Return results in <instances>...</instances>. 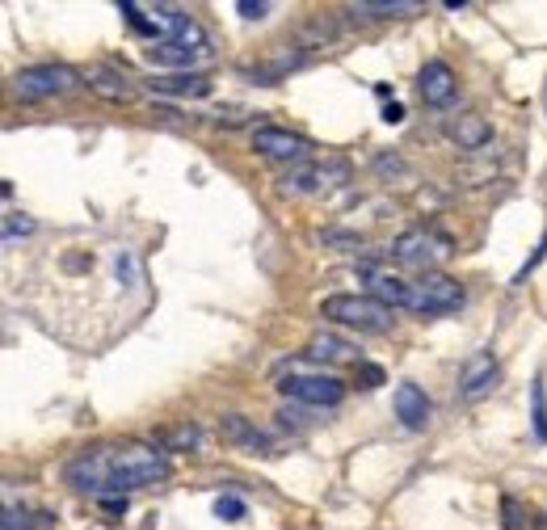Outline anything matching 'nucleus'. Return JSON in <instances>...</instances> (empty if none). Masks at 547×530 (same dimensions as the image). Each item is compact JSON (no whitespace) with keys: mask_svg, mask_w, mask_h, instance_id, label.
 <instances>
[{"mask_svg":"<svg viewBox=\"0 0 547 530\" xmlns=\"http://www.w3.org/2000/svg\"><path fill=\"white\" fill-rule=\"evenodd\" d=\"M173 476V463L152 451V446H97V451L80 455L68 463V480L85 493H131V488H148Z\"/></svg>","mask_w":547,"mask_h":530,"instance_id":"nucleus-1","label":"nucleus"},{"mask_svg":"<svg viewBox=\"0 0 547 530\" xmlns=\"http://www.w3.org/2000/svg\"><path fill=\"white\" fill-rule=\"evenodd\" d=\"M320 316L337 320V324H350V329H362V333H388L392 329V308H383V303L371 295H329L320 303Z\"/></svg>","mask_w":547,"mask_h":530,"instance_id":"nucleus-2","label":"nucleus"},{"mask_svg":"<svg viewBox=\"0 0 547 530\" xmlns=\"http://www.w3.org/2000/svg\"><path fill=\"white\" fill-rule=\"evenodd\" d=\"M409 312L417 316H447L463 308V287L447 274H425L421 282H409Z\"/></svg>","mask_w":547,"mask_h":530,"instance_id":"nucleus-3","label":"nucleus"},{"mask_svg":"<svg viewBox=\"0 0 547 530\" xmlns=\"http://www.w3.org/2000/svg\"><path fill=\"white\" fill-rule=\"evenodd\" d=\"M72 85H80V72H72L68 64H34V68H22L13 76L17 97H26V101L59 97V93H68Z\"/></svg>","mask_w":547,"mask_h":530,"instance_id":"nucleus-4","label":"nucleus"},{"mask_svg":"<svg viewBox=\"0 0 547 530\" xmlns=\"http://www.w3.org/2000/svg\"><path fill=\"white\" fill-rule=\"evenodd\" d=\"M278 387L287 400L312 404V409H337V404L346 400V387H341V379H333V375H287Z\"/></svg>","mask_w":547,"mask_h":530,"instance_id":"nucleus-5","label":"nucleus"},{"mask_svg":"<svg viewBox=\"0 0 547 530\" xmlns=\"http://www.w3.org/2000/svg\"><path fill=\"white\" fill-rule=\"evenodd\" d=\"M358 278L367 282L371 299H379L383 308H404V303H409V282H404L400 274H392L388 265H379V261H362V265H358Z\"/></svg>","mask_w":547,"mask_h":530,"instance_id":"nucleus-6","label":"nucleus"},{"mask_svg":"<svg viewBox=\"0 0 547 530\" xmlns=\"http://www.w3.org/2000/svg\"><path fill=\"white\" fill-rule=\"evenodd\" d=\"M417 89H421L425 106H434V110L451 106L455 101V72H451L447 59H430V64L417 72Z\"/></svg>","mask_w":547,"mask_h":530,"instance_id":"nucleus-7","label":"nucleus"},{"mask_svg":"<svg viewBox=\"0 0 547 530\" xmlns=\"http://www.w3.org/2000/svg\"><path fill=\"white\" fill-rule=\"evenodd\" d=\"M442 253H447V240L430 236L425 228L404 232V236L392 244V257H396V261H404V265H434Z\"/></svg>","mask_w":547,"mask_h":530,"instance_id":"nucleus-8","label":"nucleus"},{"mask_svg":"<svg viewBox=\"0 0 547 530\" xmlns=\"http://www.w3.org/2000/svg\"><path fill=\"white\" fill-rule=\"evenodd\" d=\"M497 383H501V366L493 362V354H476L468 366H463V375H459V396L463 400H480V396H489Z\"/></svg>","mask_w":547,"mask_h":530,"instance_id":"nucleus-9","label":"nucleus"},{"mask_svg":"<svg viewBox=\"0 0 547 530\" xmlns=\"http://www.w3.org/2000/svg\"><path fill=\"white\" fill-rule=\"evenodd\" d=\"M253 148L261 156H270V160H299L303 152H308V144H303L299 135L282 131V127H257L253 131Z\"/></svg>","mask_w":547,"mask_h":530,"instance_id":"nucleus-10","label":"nucleus"},{"mask_svg":"<svg viewBox=\"0 0 547 530\" xmlns=\"http://www.w3.org/2000/svg\"><path fill=\"white\" fill-rule=\"evenodd\" d=\"M392 404H396V417L404 430H425V425H430V400H425L417 383H400Z\"/></svg>","mask_w":547,"mask_h":530,"instance_id":"nucleus-11","label":"nucleus"},{"mask_svg":"<svg viewBox=\"0 0 547 530\" xmlns=\"http://www.w3.org/2000/svg\"><path fill=\"white\" fill-rule=\"evenodd\" d=\"M219 434H224V442L249 446V451H261V455H274V442H270L266 434H261L249 417H240V413H228L224 421H219Z\"/></svg>","mask_w":547,"mask_h":530,"instance_id":"nucleus-12","label":"nucleus"},{"mask_svg":"<svg viewBox=\"0 0 547 530\" xmlns=\"http://www.w3.org/2000/svg\"><path fill=\"white\" fill-rule=\"evenodd\" d=\"M148 59L160 68H194L202 59H211V47H186V43H152Z\"/></svg>","mask_w":547,"mask_h":530,"instance_id":"nucleus-13","label":"nucleus"},{"mask_svg":"<svg viewBox=\"0 0 547 530\" xmlns=\"http://www.w3.org/2000/svg\"><path fill=\"white\" fill-rule=\"evenodd\" d=\"M80 80H85L93 93L110 97V101H131V97H135V89H131L118 72H110V68H85V72H80Z\"/></svg>","mask_w":547,"mask_h":530,"instance_id":"nucleus-14","label":"nucleus"},{"mask_svg":"<svg viewBox=\"0 0 547 530\" xmlns=\"http://www.w3.org/2000/svg\"><path fill=\"white\" fill-rule=\"evenodd\" d=\"M152 89L173 93V97H202V93H211V80L202 72H177V76H156Z\"/></svg>","mask_w":547,"mask_h":530,"instance_id":"nucleus-15","label":"nucleus"},{"mask_svg":"<svg viewBox=\"0 0 547 530\" xmlns=\"http://www.w3.org/2000/svg\"><path fill=\"white\" fill-rule=\"evenodd\" d=\"M308 358H312V362H354L358 354H354L350 341H341V337H333V333H316V337L308 341Z\"/></svg>","mask_w":547,"mask_h":530,"instance_id":"nucleus-16","label":"nucleus"},{"mask_svg":"<svg viewBox=\"0 0 547 530\" xmlns=\"http://www.w3.org/2000/svg\"><path fill=\"white\" fill-rule=\"evenodd\" d=\"M447 135L455 139L459 148H484L493 131H489V122H484L480 114H463L459 122H451V127H447Z\"/></svg>","mask_w":547,"mask_h":530,"instance_id":"nucleus-17","label":"nucleus"},{"mask_svg":"<svg viewBox=\"0 0 547 530\" xmlns=\"http://www.w3.org/2000/svg\"><path fill=\"white\" fill-rule=\"evenodd\" d=\"M346 13L354 17H413L421 13L417 0H362V5H350Z\"/></svg>","mask_w":547,"mask_h":530,"instance_id":"nucleus-18","label":"nucleus"},{"mask_svg":"<svg viewBox=\"0 0 547 530\" xmlns=\"http://www.w3.org/2000/svg\"><path fill=\"white\" fill-rule=\"evenodd\" d=\"M320 190V165H299L282 177V194H316Z\"/></svg>","mask_w":547,"mask_h":530,"instance_id":"nucleus-19","label":"nucleus"},{"mask_svg":"<svg viewBox=\"0 0 547 530\" xmlns=\"http://www.w3.org/2000/svg\"><path fill=\"white\" fill-rule=\"evenodd\" d=\"M531 421H535V434L547 442V387H543V379L531 383Z\"/></svg>","mask_w":547,"mask_h":530,"instance_id":"nucleus-20","label":"nucleus"},{"mask_svg":"<svg viewBox=\"0 0 547 530\" xmlns=\"http://www.w3.org/2000/svg\"><path fill=\"white\" fill-rule=\"evenodd\" d=\"M160 442H165L169 451H173V446H202V430H198V425H177V430L160 434Z\"/></svg>","mask_w":547,"mask_h":530,"instance_id":"nucleus-21","label":"nucleus"},{"mask_svg":"<svg viewBox=\"0 0 547 530\" xmlns=\"http://www.w3.org/2000/svg\"><path fill=\"white\" fill-rule=\"evenodd\" d=\"M215 518L240 522V518H245V501H240V497H219V501H215Z\"/></svg>","mask_w":547,"mask_h":530,"instance_id":"nucleus-22","label":"nucleus"},{"mask_svg":"<svg viewBox=\"0 0 547 530\" xmlns=\"http://www.w3.org/2000/svg\"><path fill=\"white\" fill-rule=\"evenodd\" d=\"M501 514H505V530H522V509L514 497H501Z\"/></svg>","mask_w":547,"mask_h":530,"instance_id":"nucleus-23","label":"nucleus"},{"mask_svg":"<svg viewBox=\"0 0 547 530\" xmlns=\"http://www.w3.org/2000/svg\"><path fill=\"white\" fill-rule=\"evenodd\" d=\"M236 13H240V17H249V22H257V17H266V13H270V5H266V0H257V5H253V0H240Z\"/></svg>","mask_w":547,"mask_h":530,"instance_id":"nucleus-24","label":"nucleus"},{"mask_svg":"<svg viewBox=\"0 0 547 530\" xmlns=\"http://www.w3.org/2000/svg\"><path fill=\"white\" fill-rule=\"evenodd\" d=\"M0 530H30L26 514H17V509H5V518H0Z\"/></svg>","mask_w":547,"mask_h":530,"instance_id":"nucleus-25","label":"nucleus"},{"mask_svg":"<svg viewBox=\"0 0 547 530\" xmlns=\"http://www.w3.org/2000/svg\"><path fill=\"white\" fill-rule=\"evenodd\" d=\"M17 232H22V236H26V232H34V223H30V219H22V223L9 219V228H5V244H13V236H17Z\"/></svg>","mask_w":547,"mask_h":530,"instance_id":"nucleus-26","label":"nucleus"},{"mask_svg":"<svg viewBox=\"0 0 547 530\" xmlns=\"http://www.w3.org/2000/svg\"><path fill=\"white\" fill-rule=\"evenodd\" d=\"M362 379H367V387H379V383H383V371H379V366H362Z\"/></svg>","mask_w":547,"mask_h":530,"instance_id":"nucleus-27","label":"nucleus"},{"mask_svg":"<svg viewBox=\"0 0 547 530\" xmlns=\"http://www.w3.org/2000/svg\"><path fill=\"white\" fill-rule=\"evenodd\" d=\"M101 505H106L110 514H123V509H127V497H101Z\"/></svg>","mask_w":547,"mask_h":530,"instance_id":"nucleus-28","label":"nucleus"},{"mask_svg":"<svg viewBox=\"0 0 547 530\" xmlns=\"http://www.w3.org/2000/svg\"><path fill=\"white\" fill-rule=\"evenodd\" d=\"M400 118H404V106H396V101H392V106L383 110V122H400Z\"/></svg>","mask_w":547,"mask_h":530,"instance_id":"nucleus-29","label":"nucleus"},{"mask_svg":"<svg viewBox=\"0 0 547 530\" xmlns=\"http://www.w3.org/2000/svg\"><path fill=\"white\" fill-rule=\"evenodd\" d=\"M539 530H547V514H539Z\"/></svg>","mask_w":547,"mask_h":530,"instance_id":"nucleus-30","label":"nucleus"}]
</instances>
